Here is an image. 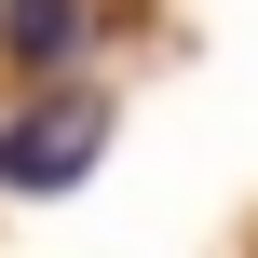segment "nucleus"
Segmentation results:
<instances>
[{
  "label": "nucleus",
  "mask_w": 258,
  "mask_h": 258,
  "mask_svg": "<svg viewBox=\"0 0 258 258\" xmlns=\"http://www.w3.org/2000/svg\"><path fill=\"white\" fill-rule=\"evenodd\" d=\"M95 150H109V109H95V95H54V109H27V122L0 136V190H68Z\"/></svg>",
  "instance_id": "obj_1"
},
{
  "label": "nucleus",
  "mask_w": 258,
  "mask_h": 258,
  "mask_svg": "<svg viewBox=\"0 0 258 258\" xmlns=\"http://www.w3.org/2000/svg\"><path fill=\"white\" fill-rule=\"evenodd\" d=\"M0 54L68 68V54H82V0H0Z\"/></svg>",
  "instance_id": "obj_2"
}]
</instances>
